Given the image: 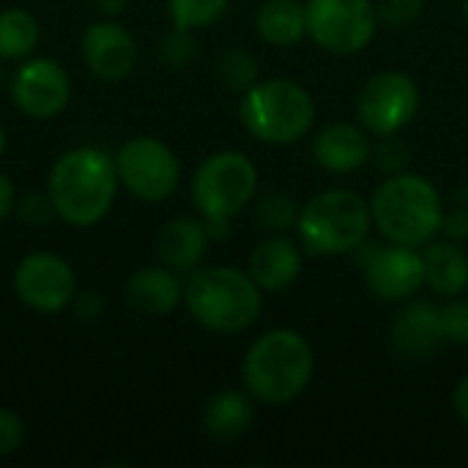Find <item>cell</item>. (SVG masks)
<instances>
[{
    "instance_id": "cell-1",
    "label": "cell",
    "mask_w": 468,
    "mask_h": 468,
    "mask_svg": "<svg viewBox=\"0 0 468 468\" xmlns=\"http://www.w3.org/2000/svg\"><path fill=\"white\" fill-rule=\"evenodd\" d=\"M118 170L101 148H74L63 154L49 173V200L55 214L77 228L99 222L115 197Z\"/></svg>"
},
{
    "instance_id": "cell-2",
    "label": "cell",
    "mask_w": 468,
    "mask_h": 468,
    "mask_svg": "<svg viewBox=\"0 0 468 468\" xmlns=\"http://www.w3.org/2000/svg\"><path fill=\"white\" fill-rule=\"evenodd\" d=\"M315 356L310 343L291 329H271L261 335L244 356V387L269 406L291 403L313 378Z\"/></svg>"
},
{
    "instance_id": "cell-3",
    "label": "cell",
    "mask_w": 468,
    "mask_h": 468,
    "mask_svg": "<svg viewBox=\"0 0 468 468\" xmlns=\"http://www.w3.org/2000/svg\"><path fill=\"white\" fill-rule=\"evenodd\" d=\"M373 225L392 244L425 247L436 239L444 222V203L439 189L414 173L389 176L370 200Z\"/></svg>"
},
{
    "instance_id": "cell-4",
    "label": "cell",
    "mask_w": 468,
    "mask_h": 468,
    "mask_svg": "<svg viewBox=\"0 0 468 468\" xmlns=\"http://www.w3.org/2000/svg\"><path fill=\"white\" fill-rule=\"evenodd\" d=\"M184 302L200 326L222 335L250 329L263 307L258 282L250 274L228 266L192 274L184 288Z\"/></svg>"
},
{
    "instance_id": "cell-5",
    "label": "cell",
    "mask_w": 468,
    "mask_h": 468,
    "mask_svg": "<svg viewBox=\"0 0 468 468\" xmlns=\"http://www.w3.org/2000/svg\"><path fill=\"white\" fill-rule=\"evenodd\" d=\"M373 211L365 197L351 189H329L315 195L299 211V239L310 255H343L365 244Z\"/></svg>"
},
{
    "instance_id": "cell-6",
    "label": "cell",
    "mask_w": 468,
    "mask_h": 468,
    "mask_svg": "<svg viewBox=\"0 0 468 468\" xmlns=\"http://www.w3.org/2000/svg\"><path fill=\"white\" fill-rule=\"evenodd\" d=\"M239 115L247 132L261 143L288 145L313 129L315 104L302 85L291 80H269L244 90Z\"/></svg>"
},
{
    "instance_id": "cell-7",
    "label": "cell",
    "mask_w": 468,
    "mask_h": 468,
    "mask_svg": "<svg viewBox=\"0 0 468 468\" xmlns=\"http://www.w3.org/2000/svg\"><path fill=\"white\" fill-rule=\"evenodd\" d=\"M258 189L255 165L239 151H222L208 156L192 181V197L200 214L206 217L208 236H225L228 219L244 211Z\"/></svg>"
},
{
    "instance_id": "cell-8",
    "label": "cell",
    "mask_w": 468,
    "mask_h": 468,
    "mask_svg": "<svg viewBox=\"0 0 468 468\" xmlns=\"http://www.w3.org/2000/svg\"><path fill=\"white\" fill-rule=\"evenodd\" d=\"M307 33L335 55H354L373 41L378 14L373 0H307Z\"/></svg>"
},
{
    "instance_id": "cell-9",
    "label": "cell",
    "mask_w": 468,
    "mask_h": 468,
    "mask_svg": "<svg viewBox=\"0 0 468 468\" xmlns=\"http://www.w3.org/2000/svg\"><path fill=\"white\" fill-rule=\"evenodd\" d=\"M420 110V88L417 82L403 71H381L362 88L356 112L359 123L378 134H398L411 123V118Z\"/></svg>"
},
{
    "instance_id": "cell-10",
    "label": "cell",
    "mask_w": 468,
    "mask_h": 468,
    "mask_svg": "<svg viewBox=\"0 0 468 468\" xmlns=\"http://www.w3.org/2000/svg\"><path fill=\"white\" fill-rule=\"evenodd\" d=\"M118 181L143 200H165L178 186V159L154 137L129 140L115 159Z\"/></svg>"
},
{
    "instance_id": "cell-11",
    "label": "cell",
    "mask_w": 468,
    "mask_h": 468,
    "mask_svg": "<svg viewBox=\"0 0 468 468\" xmlns=\"http://www.w3.org/2000/svg\"><path fill=\"white\" fill-rule=\"evenodd\" d=\"M14 288L30 310L58 313L74 296V271L52 252H36L16 266Z\"/></svg>"
},
{
    "instance_id": "cell-12",
    "label": "cell",
    "mask_w": 468,
    "mask_h": 468,
    "mask_svg": "<svg viewBox=\"0 0 468 468\" xmlns=\"http://www.w3.org/2000/svg\"><path fill=\"white\" fill-rule=\"evenodd\" d=\"M362 263L367 288L384 302H403L425 285V261L417 247H370Z\"/></svg>"
},
{
    "instance_id": "cell-13",
    "label": "cell",
    "mask_w": 468,
    "mask_h": 468,
    "mask_svg": "<svg viewBox=\"0 0 468 468\" xmlns=\"http://www.w3.org/2000/svg\"><path fill=\"white\" fill-rule=\"evenodd\" d=\"M69 74L49 58H33L11 80L14 104L30 118H52L69 104Z\"/></svg>"
},
{
    "instance_id": "cell-14",
    "label": "cell",
    "mask_w": 468,
    "mask_h": 468,
    "mask_svg": "<svg viewBox=\"0 0 468 468\" xmlns=\"http://www.w3.org/2000/svg\"><path fill=\"white\" fill-rule=\"evenodd\" d=\"M82 58L99 80L121 82L134 69L137 44L118 22H96L82 36Z\"/></svg>"
},
{
    "instance_id": "cell-15",
    "label": "cell",
    "mask_w": 468,
    "mask_h": 468,
    "mask_svg": "<svg viewBox=\"0 0 468 468\" xmlns=\"http://www.w3.org/2000/svg\"><path fill=\"white\" fill-rule=\"evenodd\" d=\"M444 340L447 335H444L441 307L431 302H417L406 307L392 324V346L400 356L409 359H425L436 354Z\"/></svg>"
},
{
    "instance_id": "cell-16",
    "label": "cell",
    "mask_w": 468,
    "mask_h": 468,
    "mask_svg": "<svg viewBox=\"0 0 468 468\" xmlns=\"http://www.w3.org/2000/svg\"><path fill=\"white\" fill-rule=\"evenodd\" d=\"M313 156L329 173H354L373 156V145L359 126L329 123L315 134Z\"/></svg>"
},
{
    "instance_id": "cell-17",
    "label": "cell",
    "mask_w": 468,
    "mask_h": 468,
    "mask_svg": "<svg viewBox=\"0 0 468 468\" xmlns=\"http://www.w3.org/2000/svg\"><path fill=\"white\" fill-rule=\"evenodd\" d=\"M302 269L299 247L285 236H271L261 241L250 255V277L258 282L261 291L277 293L293 285Z\"/></svg>"
},
{
    "instance_id": "cell-18",
    "label": "cell",
    "mask_w": 468,
    "mask_h": 468,
    "mask_svg": "<svg viewBox=\"0 0 468 468\" xmlns=\"http://www.w3.org/2000/svg\"><path fill=\"white\" fill-rule=\"evenodd\" d=\"M126 299L145 315H170L184 299L181 280L170 269H143L126 282Z\"/></svg>"
},
{
    "instance_id": "cell-19",
    "label": "cell",
    "mask_w": 468,
    "mask_h": 468,
    "mask_svg": "<svg viewBox=\"0 0 468 468\" xmlns=\"http://www.w3.org/2000/svg\"><path fill=\"white\" fill-rule=\"evenodd\" d=\"M208 247V228L197 219H173L156 239L162 263L173 271H189L200 263Z\"/></svg>"
},
{
    "instance_id": "cell-20",
    "label": "cell",
    "mask_w": 468,
    "mask_h": 468,
    "mask_svg": "<svg viewBox=\"0 0 468 468\" xmlns=\"http://www.w3.org/2000/svg\"><path fill=\"white\" fill-rule=\"evenodd\" d=\"M425 282L441 296H461L468 288V255L458 241L425 244Z\"/></svg>"
},
{
    "instance_id": "cell-21",
    "label": "cell",
    "mask_w": 468,
    "mask_h": 468,
    "mask_svg": "<svg viewBox=\"0 0 468 468\" xmlns=\"http://www.w3.org/2000/svg\"><path fill=\"white\" fill-rule=\"evenodd\" d=\"M255 27L266 44L291 47L307 33V8L299 0H266L258 8Z\"/></svg>"
},
{
    "instance_id": "cell-22",
    "label": "cell",
    "mask_w": 468,
    "mask_h": 468,
    "mask_svg": "<svg viewBox=\"0 0 468 468\" xmlns=\"http://www.w3.org/2000/svg\"><path fill=\"white\" fill-rule=\"evenodd\" d=\"M252 403L241 392H219L203 409V425L214 439H236L252 425Z\"/></svg>"
},
{
    "instance_id": "cell-23",
    "label": "cell",
    "mask_w": 468,
    "mask_h": 468,
    "mask_svg": "<svg viewBox=\"0 0 468 468\" xmlns=\"http://www.w3.org/2000/svg\"><path fill=\"white\" fill-rule=\"evenodd\" d=\"M38 47V22L22 8L0 11V58L22 60Z\"/></svg>"
},
{
    "instance_id": "cell-24",
    "label": "cell",
    "mask_w": 468,
    "mask_h": 468,
    "mask_svg": "<svg viewBox=\"0 0 468 468\" xmlns=\"http://www.w3.org/2000/svg\"><path fill=\"white\" fill-rule=\"evenodd\" d=\"M258 225L269 233H288L299 222V206L285 192H269L258 200L255 208Z\"/></svg>"
},
{
    "instance_id": "cell-25",
    "label": "cell",
    "mask_w": 468,
    "mask_h": 468,
    "mask_svg": "<svg viewBox=\"0 0 468 468\" xmlns=\"http://www.w3.org/2000/svg\"><path fill=\"white\" fill-rule=\"evenodd\" d=\"M167 5L173 25L184 30L206 27L228 11V0H170Z\"/></svg>"
},
{
    "instance_id": "cell-26",
    "label": "cell",
    "mask_w": 468,
    "mask_h": 468,
    "mask_svg": "<svg viewBox=\"0 0 468 468\" xmlns=\"http://www.w3.org/2000/svg\"><path fill=\"white\" fill-rule=\"evenodd\" d=\"M222 80L233 90H250L258 82V60L247 49H230L225 52L219 63Z\"/></svg>"
},
{
    "instance_id": "cell-27",
    "label": "cell",
    "mask_w": 468,
    "mask_h": 468,
    "mask_svg": "<svg viewBox=\"0 0 468 468\" xmlns=\"http://www.w3.org/2000/svg\"><path fill=\"white\" fill-rule=\"evenodd\" d=\"M373 162L381 173L387 176H398V173H406L409 162H411V148L398 140L395 134H387L378 140V145L373 148Z\"/></svg>"
},
{
    "instance_id": "cell-28",
    "label": "cell",
    "mask_w": 468,
    "mask_h": 468,
    "mask_svg": "<svg viewBox=\"0 0 468 468\" xmlns=\"http://www.w3.org/2000/svg\"><path fill=\"white\" fill-rule=\"evenodd\" d=\"M195 55V38L189 36V30L184 27H176L173 33H167L159 44V58L167 63V66H184L189 63Z\"/></svg>"
},
{
    "instance_id": "cell-29",
    "label": "cell",
    "mask_w": 468,
    "mask_h": 468,
    "mask_svg": "<svg viewBox=\"0 0 468 468\" xmlns=\"http://www.w3.org/2000/svg\"><path fill=\"white\" fill-rule=\"evenodd\" d=\"M373 5H376L378 19L392 27L414 22L422 11V0H376Z\"/></svg>"
},
{
    "instance_id": "cell-30",
    "label": "cell",
    "mask_w": 468,
    "mask_h": 468,
    "mask_svg": "<svg viewBox=\"0 0 468 468\" xmlns=\"http://www.w3.org/2000/svg\"><path fill=\"white\" fill-rule=\"evenodd\" d=\"M444 335L450 343L468 346V299H458L447 307H441Z\"/></svg>"
},
{
    "instance_id": "cell-31",
    "label": "cell",
    "mask_w": 468,
    "mask_h": 468,
    "mask_svg": "<svg viewBox=\"0 0 468 468\" xmlns=\"http://www.w3.org/2000/svg\"><path fill=\"white\" fill-rule=\"evenodd\" d=\"M19 219L25 222V225H33V228H38V225H47L49 219H52V214H55V206H52V200H49V195L44 197V195H38V192H27L22 200H19Z\"/></svg>"
},
{
    "instance_id": "cell-32",
    "label": "cell",
    "mask_w": 468,
    "mask_h": 468,
    "mask_svg": "<svg viewBox=\"0 0 468 468\" xmlns=\"http://www.w3.org/2000/svg\"><path fill=\"white\" fill-rule=\"evenodd\" d=\"M25 439V428H22V420L14 414V411H5L0 409V458L3 455H11L19 450Z\"/></svg>"
},
{
    "instance_id": "cell-33",
    "label": "cell",
    "mask_w": 468,
    "mask_h": 468,
    "mask_svg": "<svg viewBox=\"0 0 468 468\" xmlns=\"http://www.w3.org/2000/svg\"><path fill=\"white\" fill-rule=\"evenodd\" d=\"M441 230L447 233L450 241H466L468 239V208L463 206H455L450 214H444V222H441Z\"/></svg>"
},
{
    "instance_id": "cell-34",
    "label": "cell",
    "mask_w": 468,
    "mask_h": 468,
    "mask_svg": "<svg viewBox=\"0 0 468 468\" xmlns=\"http://www.w3.org/2000/svg\"><path fill=\"white\" fill-rule=\"evenodd\" d=\"M452 406H455V414L461 417V422L468 425V376H463L452 392Z\"/></svg>"
},
{
    "instance_id": "cell-35",
    "label": "cell",
    "mask_w": 468,
    "mask_h": 468,
    "mask_svg": "<svg viewBox=\"0 0 468 468\" xmlns=\"http://www.w3.org/2000/svg\"><path fill=\"white\" fill-rule=\"evenodd\" d=\"M101 313V299L96 296V293H82L80 299H77V315L80 318H96Z\"/></svg>"
},
{
    "instance_id": "cell-36",
    "label": "cell",
    "mask_w": 468,
    "mask_h": 468,
    "mask_svg": "<svg viewBox=\"0 0 468 468\" xmlns=\"http://www.w3.org/2000/svg\"><path fill=\"white\" fill-rule=\"evenodd\" d=\"M14 184L0 173V219H5L8 214H11V208H14Z\"/></svg>"
},
{
    "instance_id": "cell-37",
    "label": "cell",
    "mask_w": 468,
    "mask_h": 468,
    "mask_svg": "<svg viewBox=\"0 0 468 468\" xmlns=\"http://www.w3.org/2000/svg\"><path fill=\"white\" fill-rule=\"evenodd\" d=\"M93 3H96V8H99L101 14L115 16V14H121V11L126 8V3H129V0H93Z\"/></svg>"
},
{
    "instance_id": "cell-38",
    "label": "cell",
    "mask_w": 468,
    "mask_h": 468,
    "mask_svg": "<svg viewBox=\"0 0 468 468\" xmlns=\"http://www.w3.org/2000/svg\"><path fill=\"white\" fill-rule=\"evenodd\" d=\"M3 148H5V132H3V126H0V154H3Z\"/></svg>"
},
{
    "instance_id": "cell-39",
    "label": "cell",
    "mask_w": 468,
    "mask_h": 468,
    "mask_svg": "<svg viewBox=\"0 0 468 468\" xmlns=\"http://www.w3.org/2000/svg\"><path fill=\"white\" fill-rule=\"evenodd\" d=\"M463 16H466L468 22V0H463Z\"/></svg>"
}]
</instances>
